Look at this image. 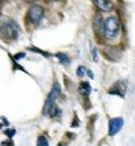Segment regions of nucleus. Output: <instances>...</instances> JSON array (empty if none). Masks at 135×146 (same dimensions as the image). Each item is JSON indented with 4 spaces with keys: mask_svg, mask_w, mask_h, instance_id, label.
<instances>
[{
    "mask_svg": "<svg viewBox=\"0 0 135 146\" xmlns=\"http://www.w3.org/2000/svg\"><path fill=\"white\" fill-rule=\"evenodd\" d=\"M91 52H92V60H94V61H96V62H98V55H97V50L95 48V47H92V48H91Z\"/></svg>",
    "mask_w": 135,
    "mask_h": 146,
    "instance_id": "obj_15",
    "label": "nucleus"
},
{
    "mask_svg": "<svg viewBox=\"0 0 135 146\" xmlns=\"http://www.w3.org/2000/svg\"><path fill=\"white\" fill-rule=\"evenodd\" d=\"M59 93H60V86L58 83H54L53 87H52V90L50 91L49 96H47V99L45 101V105H44V113H47L49 110L51 109V107L54 105V101L55 99L59 97Z\"/></svg>",
    "mask_w": 135,
    "mask_h": 146,
    "instance_id": "obj_4",
    "label": "nucleus"
},
{
    "mask_svg": "<svg viewBox=\"0 0 135 146\" xmlns=\"http://www.w3.org/2000/svg\"><path fill=\"white\" fill-rule=\"evenodd\" d=\"M94 2L101 11H110L113 8L112 0H94Z\"/></svg>",
    "mask_w": 135,
    "mask_h": 146,
    "instance_id": "obj_8",
    "label": "nucleus"
},
{
    "mask_svg": "<svg viewBox=\"0 0 135 146\" xmlns=\"http://www.w3.org/2000/svg\"><path fill=\"white\" fill-rule=\"evenodd\" d=\"M124 120L122 117H117V118H113L109 120V127H108V135L109 136H114L116 135L123 127Z\"/></svg>",
    "mask_w": 135,
    "mask_h": 146,
    "instance_id": "obj_6",
    "label": "nucleus"
},
{
    "mask_svg": "<svg viewBox=\"0 0 135 146\" xmlns=\"http://www.w3.org/2000/svg\"><path fill=\"white\" fill-rule=\"evenodd\" d=\"M5 134H6L8 137H13V136L16 134V130H15V129H6V130H5Z\"/></svg>",
    "mask_w": 135,
    "mask_h": 146,
    "instance_id": "obj_14",
    "label": "nucleus"
},
{
    "mask_svg": "<svg viewBox=\"0 0 135 146\" xmlns=\"http://www.w3.org/2000/svg\"><path fill=\"white\" fill-rule=\"evenodd\" d=\"M87 73H88V75L90 76V79H94V74L91 73V71H87Z\"/></svg>",
    "mask_w": 135,
    "mask_h": 146,
    "instance_id": "obj_17",
    "label": "nucleus"
},
{
    "mask_svg": "<svg viewBox=\"0 0 135 146\" xmlns=\"http://www.w3.org/2000/svg\"><path fill=\"white\" fill-rule=\"evenodd\" d=\"M28 50H31V51H34V52H37V53H41L42 55H44V56H50L49 53H46V52H43V51H41L39 48H36V47H28Z\"/></svg>",
    "mask_w": 135,
    "mask_h": 146,
    "instance_id": "obj_13",
    "label": "nucleus"
},
{
    "mask_svg": "<svg viewBox=\"0 0 135 146\" xmlns=\"http://www.w3.org/2000/svg\"><path fill=\"white\" fill-rule=\"evenodd\" d=\"M55 56H57L59 60H60V62H61L62 64H64V65L69 64V62H70L69 57H68L65 54H63V53H58V54H55Z\"/></svg>",
    "mask_w": 135,
    "mask_h": 146,
    "instance_id": "obj_10",
    "label": "nucleus"
},
{
    "mask_svg": "<svg viewBox=\"0 0 135 146\" xmlns=\"http://www.w3.org/2000/svg\"><path fill=\"white\" fill-rule=\"evenodd\" d=\"M37 146H49V142L45 136H39L37 139Z\"/></svg>",
    "mask_w": 135,
    "mask_h": 146,
    "instance_id": "obj_11",
    "label": "nucleus"
},
{
    "mask_svg": "<svg viewBox=\"0 0 135 146\" xmlns=\"http://www.w3.org/2000/svg\"><path fill=\"white\" fill-rule=\"evenodd\" d=\"M120 32V24L116 17H108L104 20V36L107 39H115Z\"/></svg>",
    "mask_w": 135,
    "mask_h": 146,
    "instance_id": "obj_2",
    "label": "nucleus"
},
{
    "mask_svg": "<svg viewBox=\"0 0 135 146\" xmlns=\"http://www.w3.org/2000/svg\"><path fill=\"white\" fill-rule=\"evenodd\" d=\"M0 33L7 39H16L18 36V26L11 19L2 18L0 20Z\"/></svg>",
    "mask_w": 135,
    "mask_h": 146,
    "instance_id": "obj_1",
    "label": "nucleus"
},
{
    "mask_svg": "<svg viewBox=\"0 0 135 146\" xmlns=\"http://www.w3.org/2000/svg\"><path fill=\"white\" fill-rule=\"evenodd\" d=\"M78 91L82 96H89V93L91 92V87H90V84L88 82H82V83L79 84Z\"/></svg>",
    "mask_w": 135,
    "mask_h": 146,
    "instance_id": "obj_9",
    "label": "nucleus"
},
{
    "mask_svg": "<svg viewBox=\"0 0 135 146\" xmlns=\"http://www.w3.org/2000/svg\"><path fill=\"white\" fill-rule=\"evenodd\" d=\"M126 87H127V82L125 80H118L115 84L108 90V93L118 96L120 98H124L125 93H126Z\"/></svg>",
    "mask_w": 135,
    "mask_h": 146,
    "instance_id": "obj_5",
    "label": "nucleus"
},
{
    "mask_svg": "<svg viewBox=\"0 0 135 146\" xmlns=\"http://www.w3.org/2000/svg\"><path fill=\"white\" fill-rule=\"evenodd\" d=\"M86 72H87V70H86V68H84V66H79V68H78V70H77L78 76L83 78V76L86 75Z\"/></svg>",
    "mask_w": 135,
    "mask_h": 146,
    "instance_id": "obj_12",
    "label": "nucleus"
},
{
    "mask_svg": "<svg viewBox=\"0 0 135 146\" xmlns=\"http://www.w3.org/2000/svg\"><path fill=\"white\" fill-rule=\"evenodd\" d=\"M21 57H25V53H18V55H15V56H14L15 60H19Z\"/></svg>",
    "mask_w": 135,
    "mask_h": 146,
    "instance_id": "obj_16",
    "label": "nucleus"
},
{
    "mask_svg": "<svg viewBox=\"0 0 135 146\" xmlns=\"http://www.w3.org/2000/svg\"><path fill=\"white\" fill-rule=\"evenodd\" d=\"M94 31L96 32L99 36H104V19L101 14H96L94 16Z\"/></svg>",
    "mask_w": 135,
    "mask_h": 146,
    "instance_id": "obj_7",
    "label": "nucleus"
},
{
    "mask_svg": "<svg viewBox=\"0 0 135 146\" xmlns=\"http://www.w3.org/2000/svg\"><path fill=\"white\" fill-rule=\"evenodd\" d=\"M43 17H44V9H43V7H41L39 5L32 6L28 9L27 16H26L27 20L33 25H39L42 21Z\"/></svg>",
    "mask_w": 135,
    "mask_h": 146,
    "instance_id": "obj_3",
    "label": "nucleus"
}]
</instances>
